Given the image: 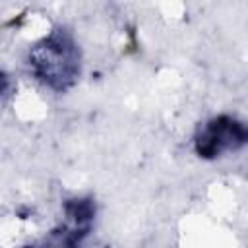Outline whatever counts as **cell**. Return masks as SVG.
Listing matches in <instances>:
<instances>
[{
  "instance_id": "obj_1",
  "label": "cell",
  "mask_w": 248,
  "mask_h": 248,
  "mask_svg": "<svg viewBox=\"0 0 248 248\" xmlns=\"http://www.w3.org/2000/svg\"><path fill=\"white\" fill-rule=\"evenodd\" d=\"M29 66L39 81L54 91L70 89L79 76V50L72 35L56 29L29 52Z\"/></svg>"
},
{
  "instance_id": "obj_2",
  "label": "cell",
  "mask_w": 248,
  "mask_h": 248,
  "mask_svg": "<svg viewBox=\"0 0 248 248\" xmlns=\"http://www.w3.org/2000/svg\"><path fill=\"white\" fill-rule=\"evenodd\" d=\"M248 140V132L244 122L234 116H215L202 126L194 143L196 153L202 159H217L223 153L238 151Z\"/></svg>"
},
{
  "instance_id": "obj_3",
  "label": "cell",
  "mask_w": 248,
  "mask_h": 248,
  "mask_svg": "<svg viewBox=\"0 0 248 248\" xmlns=\"http://www.w3.org/2000/svg\"><path fill=\"white\" fill-rule=\"evenodd\" d=\"M95 219V203L89 198H74L64 203V227L62 242L76 244L85 236Z\"/></svg>"
}]
</instances>
